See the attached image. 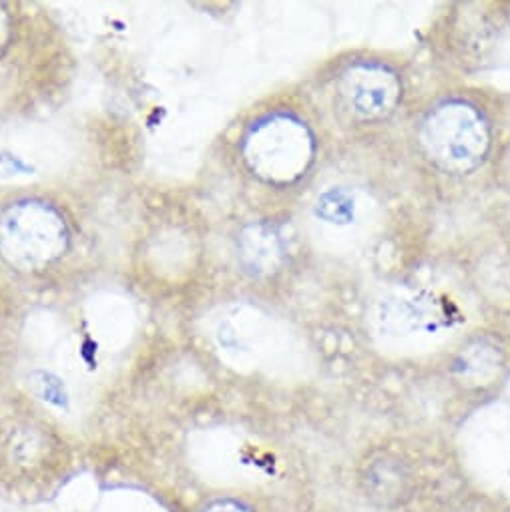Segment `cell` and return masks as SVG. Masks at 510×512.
Here are the masks:
<instances>
[{"instance_id":"1","label":"cell","mask_w":510,"mask_h":512,"mask_svg":"<svg viewBox=\"0 0 510 512\" xmlns=\"http://www.w3.org/2000/svg\"><path fill=\"white\" fill-rule=\"evenodd\" d=\"M424 159L444 175L478 171L494 145V125L486 109L462 95L434 103L418 125Z\"/></svg>"},{"instance_id":"2","label":"cell","mask_w":510,"mask_h":512,"mask_svg":"<svg viewBox=\"0 0 510 512\" xmlns=\"http://www.w3.org/2000/svg\"><path fill=\"white\" fill-rule=\"evenodd\" d=\"M332 97L338 115L350 125H382L390 121L402 105L404 79L388 61L354 57L336 65Z\"/></svg>"},{"instance_id":"3","label":"cell","mask_w":510,"mask_h":512,"mask_svg":"<svg viewBox=\"0 0 510 512\" xmlns=\"http://www.w3.org/2000/svg\"><path fill=\"white\" fill-rule=\"evenodd\" d=\"M195 512H262L247 494H209Z\"/></svg>"}]
</instances>
